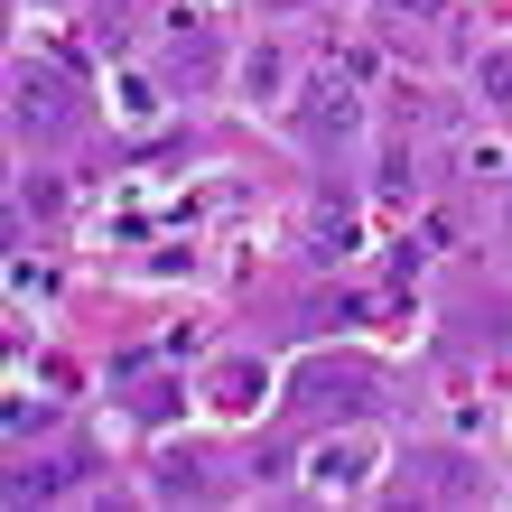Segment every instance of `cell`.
I'll return each mask as SVG.
<instances>
[{"instance_id": "cell-6", "label": "cell", "mask_w": 512, "mask_h": 512, "mask_svg": "<svg viewBox=\"0 0 512 512\" xmlns=\"http://www.w3.org/2000/svg\"><path fill=\"white\" fill-rule=\"evenodd\" d=\"M159 75L177 84V94H196V84L215 75V38H205L196 19H187V28H168V47H159Z\"/></svg>"}, {"instance_id": "cell-13", "label": "cell", "mask_w": 512, "mask_h": 512, "mask_svg": "<svg viewBox=\"0 0 512 512\" xmlns=\"http://www.w3.org/2000/svg\"><path fill=\"white\" fill-rule=\"evenodd\" d=\"M317 0H252V19H308Z\"/></svg>"}, {"instance_id": "cell-8", "label": "cell", "mask_w": 512, "mask_h": 512, "mask_svg": "<svg viewBox=\"0 0 512 512\" xmlns=\"http://www.w3.org/2000/svg\"><path fill=\"white\" fill-rule=\"evenodd\" d=\"M410 494H475V466L466 457H410Z\"/></svg>"}, {"instance_id": "cell-1", "label": "cell", "mask_w": 512, "mask_h": 512, "mask_svg": "<svg viewBox=\"0 0 512 512\" xmlns=\"http://www.w3.org/2000/svg\"><path fill=\"white\" fill-rule=\"evenodd\" d=\"M298 140H308L326 168H345L354 149H364V94H354L345 75H308L298 84Z\"/></svg>"}, {"instance_id": "cell-4", "label": "cell", "mask_w": 512, "mask_h": 512, "mask_svg": "<svg viewBox=\"0 0 512 512\" xmlns=\"http://www.w3.org/2000/svg\"><path fill=\"white\" fill-rule=\"evenodd\" d=\"M447 19H466L457 0H373V28H382V47L419 56V66H429V56H457V47H466Z\"/></svg>"}, {"instance_id": "cell-3", "label": "cell", "mask_w": 512, "mask_h": 512, "mask_svg": "<svg viewBox=\"0 0 512 512\" xmlns=\"http://www.w3.org/2000/svg\"><path fill=\"white\" fill-rule=\"evenodd\" d=\"M75 122H84V103L66 94V75H47V66H19V75H10V131H19L28 149L75 140Z\"/></svg>"}, {"instance_id": "cell-10", "label": "cell", "mask_w": 512, "mask_h": 512, "mask_svg": "<svg viewBox=\"0 0 512 512\" xmlns=\"http://www.w3.org/2000/svg\"><path fill=\"white\" fill-rule=\"evenodd\" d=\"M475 94H485V112H512V47L475 56Z\"/></svg>"}, {"instance_id": "cell-11", "label": "cell", "mask_w": 512, "mask_h": 512, "mask_svg": "<svg viewBox=\"0 0 512 512\" xmlns=\"http://www.w3.org/2000/svg\"><path fill=\"white\" fill-rule=\"evenodd\" d=\"M243 84H261L252 103H280V84H289V56H280V47H252V66H243Z\"/></svg>"}, {"instance_id": "cell-9", "label": "cell", "mask_w": 512, "mask_h": 512, "mask_svg": "<svg viewBox=\"0 0 512 512\" xmlns=\"http://www.w3.org/2000/svg\"><path fill=\"white\" fill-rule=\"evenodd\" d=\"M149 494H159V503H196V494H205V457H159Z\"/></svg>"}, {"instance_id": "cell-7", "label": "cell", "mask_w": 512, "mask_h": 512, "mask_svg": "<svg viewBox=\"0 0 512 512\" xmlns=\"http://www.w3.org/2000/svg\"><path fill=\"white\" fill-rule=\"evenodd\" d=\"M261 391H270V373H261V364H243V354L205 373V401H215L224 419H252V410H261Z\"/></svg>"}, {"instance_id": "cell-5", "label": "cell", "mask_w": 512, "mask_h": 512, "mask_svg": "<svg viewBox=\"0 0 512 512\" xmlns=\"http://www.w3.org/2000/svg\"><path fill=\"white\" fill-rule=\"evenodd\" d=\"M308 485H317V494H354V485H373V447H364V438H326L317 457H308Z\"/></svg>"}, {"instance_id": "cell-12", "label": "cell", "mask_w": 512, "mask_h": 512, "mask_svg": "<svg viewBox=\"0 0 512 512\" xmlns=\"http://www.w3.org/2000/svg\"><path fill=\"white\" fill-rule=\"evenodd\" d=\"M373 187H382V196H410V187H419V159H410V140H391V149H382V177H373Z\"/></svg>"}, {"instance_id": "cell-2", "label": "cell", "mask_w": 512, "mask_h": 512, "mask_svg": "<svg viewBox=\"0 0 512 512\" xmlns=\"http://www.w3.org/2000/svg\"><path fill=\"white\" fill-rule=\"evenodd\" d=\"M289 410H298V419H326V429H336V419H373V410H382V373L354 364V354H336V364L317 354V364L298 373Z\"/></svg>"}]
</instances>
